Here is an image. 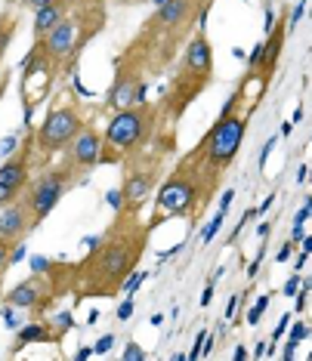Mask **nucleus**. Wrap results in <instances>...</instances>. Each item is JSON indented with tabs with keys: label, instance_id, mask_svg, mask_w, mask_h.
I'll return each instance as SVG.
<instances>
[{
	"label": "nucleus",
	"instance_id": "obj_1",
	"mask_svg": "<svg viewBox=\"0 0 312 361\" xmlns=\"http://www.w3.org/2000/svg\"><path fill=\"white\" fill-rule=\"evenodd\" d=\"M208 10L195 0H164L139 25L130 44L114 56V78L105 90V109H124L145 99L149 80L164 75L176 62L192 31L204 25Z\"/></svg>",
	"mask_w": 312,
	"mask_h": 361
},
{
	"label": "nucleus",
	"instance_id": "obj_2",
	"mask_svg": "<svg viewBox=\"0 0 312 361\" xmlns=\"http://www.w3.org/2000/svg\"><path fill=\"white\" fill-rule=\"evenodd\" d=\"M149 238L152 226L139 213H114V219L100 238H87V257L71 262V297L75 302L118 297L149 250Z\"/></svg>",
	"mask_w": 312,
	"mask_h": 361
},
{
	"label": "nucleus",
	"instance_id": "obj_3",
	"mask_svg": "<svg viewBox=\"0 0 312 361\" xmlns=\"http://www.w3.org/2000/svg\"><path fill=\"white\" fill-rule=\"evenodd\" d=\"M263 105V99L253 90L251 78L241 75V80L235 84V90L229 93V99L223 102L217 121L210 124V130L198 139L192 152H186L183 158L198 170L204 188H208L210 198H217V192L223 188L229 170L241 152V142L248 136V127H251V118Z\"/></svg>",
	"mask_w": 312,
	"mask_h": 361
},
{
	"label": "nucleus",
	"instance_id": "obj_4",
	"mask_svg": "<svg viewBox=\"0 0 312 361\" xmlns=\"http://www.w3.org/2000/svg\"><path fill=\"white\" fill-rule=\"evenodd\" d=\"M213 78H217L213 44L204 25H198L192 31V37L186 40V47L179 50L174 62V75H170L164 93L155 99V105H158V136H155V142H161L170 154H176V133L186 111L213 84Z\"/></svg>",
	"mask_w": 312,
	"mask_h": 361
},
{
	"label": "nucleus",
	"instance_id": "obj_5",
	"mask_svg": "<svg viewBox=\"0 0 312 361\" xmlns=\"http://www.w3.org/2000/svg\"><path fill=\"white\" fill-rule=\"evenodd\" d=\"M84 53L78 47V28L75 19L65 16L56 28H50L44 37H37L31 44V50L22 59V80H19V96L25 105V124L31 127L35 111L44 105L47 96H53V90L59 80H65L75 71L78 56Z\"/></svg>",
	"mask_w": 312,
	"mask_h": 361
},
{
	"label": "nucleus",
	"instance_id": "obj_6",
	"mask_svg": "<svg viewBox=\"0 0 312 361\" xmlns=\"http://www.w3.org/2000/svg\"><path fill=\"white\" fill-rule=\"evenodd\" d=\"M152 198H155L152 216L145 219V223L152 226V232L161 223H167V219H186V223L195 228L213 204V198L208 195V188H204L201 176H198V170L186 158H179L176 167H170V173L161 176Z\"/></svg>",
	"mask_w": 312,
	"mask_h": 361
},
{
	"label": "nucleus",
	"instance_id": "obj_7",
	"mask_svg": "<svg viewBox=\"0 0 312 361\" xmlns=\"http://www.w3.org/2000/svg\"><path fill=\"white\" fill-rule=\"evenodd\" d=\"M155 136H158V105L152 99L114 109L102 130L100 167H121L133 161L155 142Z\"/></svg>",
	"mask_w": 312,
	"mask_h": 361
},
{
	"label": "nucleus",
	"instance_id": "obj_8",
	"mask_svg": "<svg viewBox=\"0 0 312 361\" xmlns=\"http://www.w3.org/2000/svg\"><path fill=\"white\" fill-rule=\"evenodd\" d=\"M56 99L50 102L44 121L37 127H31V136H35V170L53 164L59 154L65 152V145L75 139L84 124L90 121V114L80 102V96L75 93L71 84H56Z\"/></svg>",
	"mask_w": 312,
	"mask_h": 361
},
{
	"label": "nucleus",
	"instance_id": "obj_9",
	"mask_svg": "<svg viewBox=\"0 0 312 361\" xmlns=\"http://www.w3.org/2000/svg\"><path fill=\"white\" fill-rule=\"evenodd\" d=\"M71 293V262L47 259L44 269L31 272L25 281H19L13 290H6V309H22L31 318L50 315L53 306Z\"/></svg>",
	"mask_w": 312,
	"mask_h": 361
},
{
	"label": "nucleus",
	"instance_id": "obj_10",
	"mask_svg": "<svg viewBox=\"0 0 312 361\" xmlns=\"http://www.w3.org/2000/svg\"><path fill=\"white\" fill-rule=\"evenodd\" d=\"M174 158L161 142H152L143 154H136L133 161L121 164V188L114 195V207L127 213H143L149 198L158 188L161 176L167 173V161Z\"/></svg>",
	"mask_w": 312,
	"mask_h": 361
},
{
	"label": "nucleus",
	"instance_id": "obj_11",
	"mask_svg": "<svg viewBox=\"0 0 312 361\" xmlns=\"http://www.w3.org/2000/svg\"><path fill=\"white\" fill-rule=\"evenodd\" d=\"M84 179L87 176L71 167L65 158L59 164L53 161V164H47V167H37L35 173H31L28 185L22 188V195H25L28 204H31V213H35L37 226L44 223V219L59 207V201L65 198V195H68L71 188H78Z\"/></svg>",
	"mask_w": 312,
	"mask_h": 361
},
{
	"label": "nucleus",
	"instance_id": "obj_12",
	"mask_svg": "<svg viewBox=\"0 0 312 361\" xmlns=\"http://www.w3.org/2000/svg\"><path fill=\"white\" fill-rule=\"evenodd\" d=\"M287 28H291V10L284 6L278 16H272V22H269V28H266V40L257 44V56H251V62H248L244 75L251 78L260 99H266L269 87H272V78H275L278 62H282V53H284Z\"/></svg>",
	"mask_w": 312,
	"mask_h": 361
},
{
	"label": "nucleus",
	"instance_id": "obj_13",
	"mask_svg": "<svg viewBox=\"0 0 312 361\" xmlns=\"http://www.w3.org/2000/svg\"><path fill=\"white\" fill-rule=\"evenodd\" d=\"M31 173H35V136H31V127H28L19 149L0 164V207H6L10 201L19 198L22 188L28 185Z\"/></svg>",
	"mask_w": 312,
	"mask_h": 361
},
{
	"label": "nucleus",
	"instance_id": "obj_14",
	"mask_svg": "<svg viewBox=\"0 0 312 361\" xmlns=\"http://www.w3.org/2000/svg\"><path fill=\"white\" fill-rule=\"evenodd\" d=\"M75 327V318L68 315V312H59V315H44V318H31V322L22 327L19 334H16L13 346H10V355H19L25 346L31 343H59L65 331H71Z\"/></svg>",
	"mask_w": 312,
	"mask_h": 361
},
{
	"label": "nucleus",
	"instance_id": "obj_15",
	"mask_svg": "<svg viewBox=\"0 0 312 361\" xmlns=\"http://www.w3.org/2000/svg\"><path fill=\"white\" fill-rule=\"evenodd\" d=\"M100 154H102V130L96 127V121L90 118L84 130L65 145L62 158L71 164L75 170H80L84 176H90L96 167H100Z\"/></svg>",
	"mask_w": 312,
	"mask_h": 361
},
{
	"label": "nucleus",
	"instance_id": "obj_16",
	"mask_svg": "<svg viewBox=\"0 0 312 361\" xmlns=\"http://www.w3.org/2000/svg\"><path fill=\"white\" fill-rule=\"evenodd\" d=\"M68 16L78 28V47L84 50L93 37H100L109 22V0H65Z\"/></svg>",
	"mask_w": 312,
	"mask_h": 361
},
{
	"label": "nucleus",
	"instance_id": "obj_17",
	"mask_svg": "<svg viewBox=\"0 0 312 361\" xmlns=\"http://www.w3.org/2000/svg\"><path fill=\"white\" fill-rule=\"evenodd\" d=\"M35 228H37V219H35V213H31V204L25 195H19V198L10 201L6 207H0V238H4L6 244L19 247V244L28 241Z\"/></svg>",
	"mask_w": 312,
	"mask_h": 361
},
{
	"label": "nucleus",
	"instance_id": "obj_18",
	"mask_svg": "<svg viewBox=\"0 0 312 361\" xmlns=\"http://www.w3.org/2000/svg\"><path fill=\"white\" fill-rule=\"evenodd\" d=\"M68 16V4L65 0H53V4L40 6V10H35V40L44 37L50 28H56L59 22Z\"/></svg>",
	"mask_w": 312,
	"mask_h": 361
},
{
	"label": "nucleus",
	"instance_id": "obj_19",
	"mask_svg": "<svg viewBox=\"0 0 312 361\" xmlns=\"http://www.w3.org/2000/svg\"><path fill=\"white\" fill-rule=\"evenodd\" d=\"M16 31H19V19H16L13 13L0 16V68H4V59H6V53H10V44H13Z\"/></svg>",
	"mask_w": 312,
	"mask_h": 361
},
{
	"label": "nucleus",
	"instance_id": "obj_20",
	"mask_svg": "<svg viewBox=\"0 0 312 361\" xmlns=\"http://www.w3.org/2000/svg\"><path fill=\"white\" fill-rule=\"evenodd\" d=\"M19 247H22V244H19ZM16 259H19V257H16V247L0 238V290H4V278H6V272H10V266Z\"/></svg>",
	"mask_w": 312,
	"mask_h": 361
},
{
	"label": "nucleus",
	"instance_id": "obj_21",
	"mask_svg": "<svg viewBox=\"0 0 312 361\" xmlns=\"http://www.w3.org/2000/svg\"><path fill=\"white\" fill-rule=\"evenodd\" d=\"M306 331H309V327L306 324H297V327H294V334H291V340H287V346H284V358H291L294 355V346H297V343L303 340V336H306Z\"/></svg>",
	"mask_w": 312,
	"mask_h": 361
},
{
	"label": "nucleus",
	"instance_id": "obj_22",
	"mask_svg": "<svg viewBox=\"0 0 312 361\" xmlns=\"http://www.w3.org/2000/svg\"><path fill=\"white\" fill-rule=\"evenodd\" d=\"M223 216H226V210H223V207H220V210H217V216H213V219H210V226H208V228H204V238H201V241H204V244H208V241H213V235H217V232H220V226H223Z\"/></svg>",
	"mask_w": 312,
	"mask_h": 361
},
{
	"label": "nucleus",
	"instance_id": "obj_23",
	"mask_svg": "<svg viewBox=\"0 0 312 361\" xmlns=\"http://www.w3.org/2000/svg\"><path fill=\"white\" fill-rule=\"evenodd\" d=\"M266 306H269V293L253 302V309L248 312V324H260V318H263V312H266Z\"/></svg>",
	"mask_w": 312,
	"mask_h": 361
},
{
	"label": "nucleus",
	"instance_id": "obj_24",
	"mask_svg": "<svg viewBox=\"0 0 312 361\" xmlns=\"http://www.w3.org/2000/svg\"><path fill=\"white\" fill-rule=\"evenodd\" d=\"M10 80H13V71L10 68H0V102H4L6 90H10Z\"/></svg>",
	"mask_w": 312,
	"mask_h": 361
},
{
	"label": "nucleus",
	"instance_id": "obj_25",
	"mask_svg": "<svg viewBox=\"0 0 312 361\" xmlns=\"http://www.w3.org/2000/svg\"><path fill=\"white\" fill-rule=\"evenodd\" d=\"M130 358H139V361H143V358H145V352H143V349H139V346H136V343H130V346L124 349V361H130Z\"/></svg>",
	"mask_w": 312,
	"mask_h": 361
},
{
	"label": "nucleus",
	"instance_id": "obj_26",
	"mask_svg": "<svg viewBox=\"0 0 312 361\" xmlns=\"http://www.w3.org/2000/svg\"><path fill=\"white\" fill-rule=\"evenodd\" d=\"M130 312H133V300H124L121 302V309H118V322H127Z\"/></svg>",
	"mask_w": 312,
	"mask_h": 361
},
{
	"label": "nucleus",
	"instance_id": "obj_27",
	"mask_svg": "<svg viewBox=\"0 0 312 361\" xmlns=\"http://www.w3.org/2000/svg\"><path fill=\"white\" fill-rule=\"evenodd\" d=\"M112 343H114V336H112V334H105L102 340L96 343V349H93V352H100V355H102V352H109V349H112Z\"/></svg>",
	"mask_w": 312,
	"mask_h": 361
},
{
	"label": "nucleus",
	"instance_id": "obj_28",
	"mask_svg": "<svg viewBox=\"0 0 312 361\" xmlns=\"http://www.w3.org/2000/svg\"><path fill=\"white\" fill-rule=\"evenodd\" d=\"M306 300H309V281H303V290H300V297H297V312L306 309Z\"/></svg>",
	"mask_w": 312,
	"mask_h": 361
},
{
	"label": "nucleus",
	"instance_id": "obj_29",
	"mask_svg": "<svg viewBox=\"0 0 312 361\" xmlns=\"http://www.w3.org/2000/svg\"><path fill=\"white\" fill-rule=\"evenodd\" d=\"M294 247H297V241H287L284 247H282V253H278V262H287V257L294 253Z\"/></svg>",
	"mask_w": 312,
	"mask_h": 361
},
{
	"label": "nucleus",
	"instance_id": "obj_30",
	"mask_svg": "<svg viewBox=\"0 0 312 361\" xmlns=\"http://www.w3.org/2000/svg\"><path fill=\"white\" fill-rule=\"evenodd\" d=\"M287 322H291V312H287V315L282 318V322H278V327H275V340H278V336H282V334H284V327H287Z\"/></svg>",
	"mask_w": 312,
	"mask_h": 361
},
{
	"label": "nucleus",
	"instance_id": "obj_31",
	"mask_svg": "<svg viewBox=\"0 0 312 361\" xmlns=\"http://www.w3.org/2000/svg\"><path fill=\"white\" fill-rule=\"evenodd\" d=\"M297 284H300L297 278H291V281L284 284V293H287V297H294V293H297Z\"/></svg>",
	"mask_w": 312,
	"mask_h": 361
},
{
	"label": "nucleus",
	"instance_id": "obj_32",
	"mask_svg": "<svg viewBox=\"0 0 312 361\" xmlns=\"http://www.w3.org/2000/svg\"><path fill=\"white\" fill-rule=\"evenodd\" d=\"M53 4V0H25V6H31V10H40V6Z\"/></svg>",
	"mask_w": 312,
	"mask_h": 361
},
{
	"label": "nucleus",
	"instance_id": "obj_33",
	"mask_svg": "<svg viewBox=\"0 0 312 361\" xmlns=\"http://www.w3.org/2000/svg\"><path fill=\"white\" fill-rule=\"evenodd\" d=\"M210 297H213V281H210L208 287H204V297H201V306H208V302H210Z\"/></svg>",
	"mask_w": 312,
	"mask_h": 361
},
{
	"label": "nucleus",
	"instance_id": "obj_34",
	"mask_svg": "<svg viewBox=\"0 0 312 361\" xmlns=\"http://www.w3.org/2000/svg\"><path fill=\"white\" fill-rule=\"evenodd\" d=\"M232 195H235V192H226V195H223V201H220V207H223V210L229 207V204H232Z\"/></svg>",
	"mask_w": 312,
	"mask_h": 361
},
{
	"label": "nucleus",
	"instance_id": "obj_35",
	"mask_svg": "<svg viewBox=\"0 0 312 361\" xmlns=\"http://www.w3.org/2000/svg\"><path fill=\"white\" fill-rule=\"evenodd\" d=\"M195 4H198V6H201V10H210V6H213V4H217V0H195Z\"/></svg>",
	"mask_w": 312,
	"mask_h": 361
},
{
	"label": "nucleus",
	"instance_id": "obj_36",
	"mask_svg": "<svg viewBox=\"0 0 312 361\" xmlns=\"http://www.w3.org/2000/svg\"><path fill=\"white\" fill-rule=\"evenodd\" d=\"M90 355H93V349H90V346H84V349H78V358H90Z\"/></svg>",
	"mask_w": 312,
	"mask_h": 361
}]
</instances>
